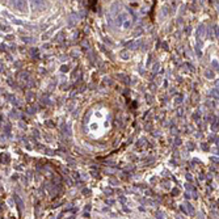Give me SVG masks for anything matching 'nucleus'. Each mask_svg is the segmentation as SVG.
<instances>
[{"label":"nucleus","instance_id":"nucleus-10","mask_svg":"<svg viewBox=\"0 0 219 219\" xmlns=\"http://www.w3.org/2000/svg\"><path fill=\"white\" fill-rule=\"evenodd\" d=\"M60 71H62V72H66V71H68V67H67V66H63V67L60 68Z\"/></svg>","mask_w":219,"mask_h":219},{"label":"nucleus","instance_id":"nucleus-5","mask_svg":"<svg viewBox=\"0 0 219 219\" xmlns=\"http://www.w3.org/2000/svg\"><path fill=\"white\" fill-rule=\"evenodd\" d=\"M211 96L214 97V98H218V100H219V92H218V89H212V91H211Z\"/></svg>","mask_w":219,"mask_h":219},{"label":"nucleus","instance_id":"nucleus-6","mask_svg":"<svg viewBox=\"0 0 219 219\" xmlns=\"http://www.w3.org/2000/svg\"><path fill=\"white\" fill-rule=\"evenodd\" d=\"M15 201H16V203L18 205V207H20V209H22V202H21V199H20V198H18L17 196L15 197Z\"/></svg>","mask_w":219,"mask_h":219},{"label":"nucleus","instance_id":"nucleus-2","mask_svg":"<svg viewBox=\"0 0 219 219\" xmlns=\"http://www.w3.org/2000/svg\"><path fill=\"white\" fill-rule=\"evenodd\" d=\"M121 26H122L123 29H129V28H131V20H129V17H126V18H125V21L122 22Z\"/></svg>","mask_w":219,"mask_h":219},{"label":"nucleus","instance_id":"nucleus-4","mask_svg":"<svg viewBox=\"0 0 219 219\" xmlns=\"http://www.w3.org/2000/svg\"><path fill=\"white\" fill-rule=\"evenodd\" d=\"M28 78H29L28 72H20V74H18V79H20V80H26Z\"/></svg>","mask_w":219,"mask_h":219},{"label":"nucleus","instance_id":"nucleus-9","mask_svg":"<svg viewBox=\"0 0 219 219\" xmlns=\"http://www.w3.org/2000/svg\"><path fill=\"white\" fill-rule=\"evenodd\" d=\"M205 75H206V78H211V79H212V76H214V74H212V72H210V71H207V72H206Z\"/></svg>","mask_w":219,"mask_h":219},{"label":"nucleus","instance_id":"nucleus-11","mask_svg":"<svg viewBox=\"0 0 219 219\" xmlns=\"http://www.w3.org/2000/svg\"><path fill=\"white\" fill-rule=\"evenodd\" d=\"M215 85H217V87H219V80H217V81H215Z\"/></svg>","mask_w":219,"mask_h":219},{"label":"nucleus","instance_id":"nucleus-8","mask_svg":"<svg viewBox=\"0 0 219 219\" xmlns=\"http://www.w3.org/2000/svg\"><path fill=\"white\" fill-rule=\"evenodd\" d=\"M203 32H205V29H203V26H199V28H198V36H201V34H203Z\"/></svg>","mask_w":219,"mask_h":219},{"label":"nucleus","instance_id":"nucleus-7","mask_svg":"<svg viewBox=\"0 0 219 219\" xmlns=\"http://www.w3.org/2000/svg\"><path fill=\"white\" fill-rule=\"evenodd\" d=\"M159 68H160V64H159V63H156V64L154 66V68H152V71H154V72H158V71H159Z\"/></svg>","mask_w":219,"mask_h":219},{"label":"nucleus","instance_id":"nucleus-1","mask_svg":"<svg viewBox=\"0 0 219 219\" xmlns=\"http://www.w3.org/2000/svg\"><path fill=\"white\" fill-rule=\"evenodd\" d=\"M30 3H32V7L37 11H43L46 8L45 0H30Z\"/></svg>","mask_w":219,"mask_h":219},{"label":"nucleus","instance_id":"nucleus-3","mask_svg":"<svg viewBox=\"0 0 219 219\" xmlns=\"http://www.w3.org/2000/svg\"><path fill=\"white\" fill-rule=\"evenodd\" d=\"M120 57H121L122 59L126 60V59H129V58H130V54H129V51H126V50H122V51L120 53Z\"/></svg>","mask_w":219,"mask_h":219}]
</instances>
